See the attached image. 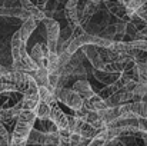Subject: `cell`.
Returning a JSON list of instances; mask_svg holds the SVG:
<instances>
[{
    "label": "cell",
    "instance_id": "cell-23",
    "mask_svg": "<svg viewBox=\"0 0 147 146\" xmlns=\"http://www.w3.org/2000/svg\"><path fill=\"white\" fill-rule=\"evenodd\" d=\"M117 90H119V89H117V86H116L114 83H113V85H106V88L101 89L97 95L101 97V99H107L109 96H111L113 93H116Z\"/></svg>",
    "mask_w": 147,
    "mask_h": 146
},
{
    "label": "cell",
    "instance_id": "cell-5",
    "mask_svg": "<svg viewBox=\"0 0 147 146\" xmlns=\"http://www.w3.org/2000/svg\"><path fill=\"white\" fill-rule=\"evenodd\" d=\"M32 60L37 65V67H46L47 66V54H49V49L47 45H43V43H36L32 52L29 53Z\"/></svg>",
    "mask_w": 147,
    "mask_h": 146
},
{
    "label": "cell",
    "instance_id": "cell-20",
    "mask_svg": "<svg viewBox=\"0 0 147 146\" xmlns=\"http://www.w3.org/2000/svg\"><path fill=\"white\" fill-rule=\"evenodd\" d=\"M146 90H147V85L137 82L134 89H133V92H131L133 93V100L131 102H140L143 99V96L146 95Z\"/></svg>",
    "mask_w": 147,
    "mask_h": 146
},
{
    "label": "cell",
    "instance_id": "cell-12",
    "mask_svg": "<svg viewBox=\"0 0 147 146\" xmlns=\"http://www.w3.org/2000/svg\"><path fill=\"white\" fill-rule=\"evenodd\" d=\"M89 110H94V112H98V110H103V109H107V105L104 102V99L98 96L97 93H94L92 97L86 99L84 103H83Z\"/></svg>",
    "mask_w": 147,
    "mask_h": 146
},
{
    "label": "cell",
    "instance_id": "cell-19",
    "mask_svg": "<svg viewBox=\"0 0 147 146\" xmlns=\"http://www.w3.org/2000/svg\"><path fill=\"white\" fill-rule=\"evenodd\" d=\"M39 97H40L42 102H46L49 105L57 102V99L54 96V92L50 90L49 88H45V86H39Z\"/></svg>",
    "mask_w": 147,
    "mask_h": 146
},
{
    "label": "cell",
    "instance_id": "cell-27",
    "mask_svg": "<svg viewBox=\"0 0 147 146\" xmlns=\"http://www.w3.org/2000/svg\"><path fill=\"white\" fill-rule=\"evenodd\" d=\"M80 139H82V136H80L79 133H70L69 141H70V145L71 146H77L79 142H80Z\"/></svg>",
    "mask_w": 147,
    "mask_h": 146
},
{
    "label": "cell",
    "instance_id": "cell-22",
    "mask_svg": "<svg viewBox=\"0 0 147 146\" xmlns=\"http://www.w3.org/2000/svg\"><path fill=\"white\" fill-rule=\"evenodd\" d=\"M113 26H114V30H116V40H114V42H117V37H121V36L126 35L127 22H126V20H120V22L114 23Z\"/></svg>",
    "mask_w": 147,
    "mask_h": 146
},
{
    "label": "cell",
    "instance_id": "cell-3",
    "mask_svg": "<svg viewBox=\"0 0 147 146\" xmlns=\"http://www.w3.org/2000/svg\"><path fill=\"white\" fill-rule=\"evenodd\" d=\"M45 27H46V33H47V40L46 45L49 52H57V43L60 39V23L56 19H43L42 20Z\"/></svg>",
    "mask_w": 147,
    "mask_h": 146
},
{
    "label": "cell",
    "instance_id": "cell-30",
    "mask_svg": "<svg viewBox=\"0 0 147 146\" xmlns=\"http://www.w3.org/2000/svg\"><path fill=\"white\" fill-rule=\"evenodd\" d=\"M47 1H49V0H37V7H39V9H42V10H45V9H46Z\"/></svg>",
    "mask_w": 147,
    "mask_h": 146
},
{
    "label": "cell",
    "instance_id": "cell-13",
    "mask_svg": "<svg viewBox=\"0 0 147 146\" xmlns=\"http://www.w3.org/2000/svg\"><path fill=\"white\" fill-rule=\"evenodd\" d=\"M93 76L97 79L98 82H101V83H104V85H113V83H116V80L119 79L120 75H117V73H109V72H104V70L93 69Z\"/></svg>",
    "mask_w": 147,
    "mask_h": 146
},
{
    "label": "cell",
    "instance_id": "cell-2",
    "mask_svg": "<svg viewBox=\"0 0 147 146\" xmlns=\"http://www.w3.org/2000/svg\"><path fill=\"white\" fill-rule=\"evenodd\" d=\"M54 96H56V99L59 102H61L66 106H69L73 112L74 110H79L83 106V103H84V100L82 97L79 96L71 88H67V86L56 88L54 89Z\"/></svg>",
    "mask_w": 147,
    "mask_h": 146
},
{
    "label": "cell",
    "instance_id": "cell-7",
    "mask_svg": "<svg viewBox=\"0 0 147 146\" xmlns=\"http://www.w3.org/2000/svg\"><path fill=\"white\" fill-rule=\"evenodd\" d=\"M71 89L79 95V96L82 97L83 100H86V99H89V97H92L96 92L93 90V88H92V85L86 80V79H77L74 83H73V86H71Z\"/></svg>",
    "mask_w": 147,
    "mask_h": 146
},
{
    "label": "cell",
    "instance_id": "cell-35",
    "mask_svg": "<svg viewBox=\"0 0 147 146\" xmlns=\"http://www.w3.org/2000/svg\"><path fill=\"white\" fill-rule=\"evenodd\" d=\"M0 76H1V75H0Z\"/></svg>",
    "mask_w": 147,
    "mask_h": 146
},
{
    "label": "cell",
    "instance_id": "cell-21",
    "mask_svg": "<svg viewBox=\"0 0 147 146\" xmlns=\"http://www.w3.org/2000/svg\"><path fill=\"white\" fill-rule=\"evenodd\" d=\"M10 139H11L10 132L0 122V146H10Z\"/></svg>",
    "mask_w": 147,
    "mask_h": 146
},
{
    "label": "cell",
    "instance_id": "cell-26",
    "mask_svg": "<svg viewBox=\"0 0 147 146\" xmlns=\"http://www.w3.org/2000/svg\"><path fill=\"white\" fill-rule=\"evenodd\" d=\"M136 13L144 20V23L147 24V4H143L142 7H139V9L136 10Z\"/></svg>",
    "mask_w": 147,
    "mask_h": 146
},
{
    "label": "cell",
    "instance_id": "cell-18",
    "mask_svg": "<svg viewBox=\"0 0 147 146\" xmlns=\"http://www.w3.org/2000/svg\"><path fill=\"white\" fill-rule=\"evenodd\" d=\"M34 113L37 119H49L50 117V105L46 102H39L37 106L34 107Z\"/></svg>",
    "mask_w": 147,
    "mask_h": 146
},
{
    "label": "cell",
    "instance_id": "cell-11",
    "mask_svg": "<svg viewBox=\"0 0 147 146\" xmlns=\"http://www.w3.org/2000/svg\"><path fill=\"white\" fill-rule=\"evenodd\" d=\"M0 16H3V17H17V19H23V20L30 17L29 13L24 12L22 7H6V6H0Z\"/></svg>",
    "mask_w": 147,
    "mask_h": 146
},
{
    "label": "cell",
    "instance_id": "cell-24",
    "mask_svg": "<svg viewBox=\"0 0 147 146\" xmlns=\"http://www.w3.org/2000/svg\"><path fill=\"white\" fill-rule=\"evenodd\" d=\"M129 46H130V50H143V52H147V40H130Z\"/></svg>",
    "mask_w": 147,
    "mask_h": 146
},
{
    "label": "cell",
    "instance_id": "cell-31",
    "mask_svg": "<svg viewBox=\"0 0 147 146\" xmlns=\"http://www.w3.org/2000/svg\"><path fill=\"white\" fill-rule=\"evenodd\" d=\"M142 139H143L144 145L147 146V132H142Z\"/></svg>",
    "mask_w": 147,
    "mask_h": 146
},
{
    "label": "cell",
    "instance_id": "cell-10",
    "mask_svg": "<svg viewBox=\"0 0 147 146\" xmlns=\"http://www.w3.org/2000/svg\"><path fill=\"white\" fill-rule=\"evenodd\" d=\"M20 7H22L24 12H27L30 17H34V19H37V20H40V22L45 19L43 10L39 9L36 4H33L30 0H20Z\"/></svg>",
    "mask_w": 147,
    "mask_h": 146
},
{
    "label": "cell",
    "instance_id": "cell-8",
    "mask_svg": "<svg viewBox=\"0 0 147 146\" xmlns=\"http://www.w3.org/2000/svg\"><path fill=\"white\" fill-rule=\"evenodd\" d=\"M39 23H40V20H37V19H34V17H27V19L23 22V24H22L20 29H19V33H20V37H22L23 42L27 43L29 37H30V36L33 35V32L37 29Z\"/></svg>",
    "mask_w": 147,
    "mask_h": 146
},
{
    "label": "cell",
    "instance_id": "cell-4",
    "mask_svg": "<svg viewBox=\"0 0 147 146\" xmlns=\"http://www.w3.org/2000/svg\"><path fill=\"white\" fill-rule=\"evenodd\" d=\"M80 49H82V52L84 53V56L89 59V62L92 63V66H93L94 69L103 70L104 62H103V59H101V56H100V53H98L97 46H94V45H84V46H82Z\"/></svg>",
    "mask_w": 147,
    "mask_h": 146
},
{
    "label": "cell",
    "instance_id": "cell-1",
    "mask_svg": "<svg viewBox=\"0 0 147 146\" xmlns=\"http://www.w3.org/2000/svg\"><path fill=\"white\" fill-rule=\"evenodd\" d=\"M36 113L34 110H24L17 116V122L14 125V129L11 132V139H10V146H27V138L30 130L34 126L36 122Z\"/></svg>",
    "mask_w": 147,
    "mask_h": 146
},
{
    "label": "cell",
    "instance_id": "cell-25",
    "mask_svg": "<svg viewBox=\"0 0 147 146\" xmlns=\"http://www.w3.org/2000/svg\"><path fill=\"white\" fill-rule=\"evenodd\" d=\"M83 120H84V122H87V123H90V125L93 126L96 122L100 120V116H98L97 112H94V110H89V112L83 116Z\"/></svg>",
    "mask_w": 147,
    "mask_h": 146
},
{
    "label": "cell",
    "instance_id": "cell-9",
    "mask_svg": "<svg viewBox=\"0 0 147 146\" xmlns=\"http://www.w3.org/2000/svg\"><path fill=\"white\" fill-rule=\"evenodd\" d=\"M104 4H106V7L109 9V12L113 16L126 20V17H127V9H126V4L124 3H121L119 0H107V1H104ZM126 22H129V20H126Z\"/></svg>",
    "mask_w": 147,
    "mask_h": 146
},
{
    "label": "cell",
    "instance_id": "cell-15",
    "mask_svg": "<svg viewBox=\"0 0 147 146\" xmlns=\"http://www.w3.org/2000/svg\"><path fill=\"white\" fill-rule=\"evenodd\" d=\"M33 128H36L37 130H40V132H43V133H54V132L59 130L57 126H56L50 119H36Z\"/></svg>",
    "mask_w": 147,
    "mask_h": 146
},
{
    "label": "cell",
    "instance_id": "cell-33",
    "mask_svg": "<svg viewBox=\"0 0 147 146\" xmlns=\"http://www.w3.org/2000/svg\"><path fill=\"white\" fill-rule=\"evenodd\" d=\"M142 100H144V102H147V90H146V95L143 96V99H142Z\"/></svg>",
    "mask_w": 147,
    "mask_h": 146
},
{
    "label": "cell",
    "instance_id": "cell-32",
    "mask_svg": "<svg viewBox=\"0 0 147 146\" xmlns=\"http://www.w3.org/2000/svg\"><path fill=\"white\" fill-rule=\"evenodd\" d=\"M92 1H94V3H97V4H100L101 1H107V0H92ZM119 1H121V3H124V0H119ZM126 4V3H124Z\"/></svg>",
    "mask_w": 147,
    "mask_h": 146
},
{
    "label": "cell",
    "instance_id": "cell-17",
    "mask_svg": "<svg viewBox=\"0 0 147 146\" xmlns=\"http://www.w3.org/2000/svg\"><path fill=\"white\" fill-rule=\"evenodd\" d=\"M130 109L133 112V115L136 117H143L147 119V102L140 100V102H131L130 103Z\"/></svg>",
    "mask_w": 147,
    "mask_h": 146
},
{
    "label": "cell",
    "instance_id": "cell-29",
    "mask_svg": "<svg viewBox=\"0 0 147 146\" xmlns=\"http://www.w3.org/2000/svg\"><path fill=\"white\" fill-rule=\"evenodd\" d=\"M57 146H71V145H70V141H69V139H61V138H59Z\"/></svg>",
    "mask_w": 147,
    "mask_h": 146
},
{
    "label": "cell",
    "instance_id": "cell-34",
    "mask_svg": "<svg viewBox=\"0 0 147 146\" xmlns=\"http://www.w3.org/2000/svg\"><path fill=\"white\" fill-rule=\"evenodd\" d=\"M59 3H64V1H67V0H57Z\"/></svg>",
    "mask_w": 147,
    "mask_h": 146
},
{
    "label": "cell",
    "instance_id": "cell-16",
    "mask_svg": "<svg viewBox=\"0 0 147 146\" xmlns=\"http://www.w3.org/2000/svg\"><path fill=\"white\" fill-rule=\"evenodd\" d=\"M77 133L82 136V138H84V139H93V138H96V135H97V130L90 125V123H87V122H84L83 119H82V122H80V125H79V129H77Z\"/></svg>",
    "mask_w": 147,
    "mask_h": 146
},
{
    "label": "cell",
    "instance_id": "cell-6",
    "mask_svg": "<svg viewBox=\"0 0 147 146\" xmlns=\"http://www.w3.org/2000/svg\"><path fill=\"white\" fill-rule=\"evenodd\" d=\"M50 120L57 126V129H67V115L59 107L57 102L50 105Z\"/></svg>",
    "mask_w": 147,
    "mask_h": 146
},
{
    "label": "cell",
    "instance_id": "cell-28",
    "mask_svg": "<svg viewBox=\"0 0 147 146\" xmlns=\"http://www.w3.org/2000/svg\"><path fill=\"white\" fill-rule=\"evenodd\" d=\"M79 3H80V0H67L66 1V9L76 7V6H79Z\"/></svg>",
    "mask_w": 147,
    "mask_h": 146
},
{
    "label": "cell",
    "instance_id": "cell-14",
    "mask_svg": "<svg viewBox=\"0 0 147 146\" xmlns=\"http://www.w3.org/2000/svg\"><path fill=\"white\" fill-rule=\"evenodd\" d=\"M30 75L39 86L49 88V70H47V67H39L36 72H32Z\"/></svg>",
    "mask_w": 147,
    "mask_h": 146
}]
</instances>
